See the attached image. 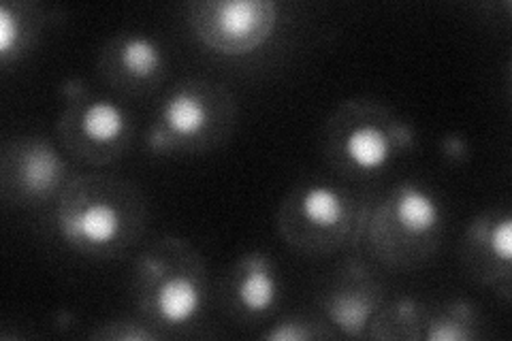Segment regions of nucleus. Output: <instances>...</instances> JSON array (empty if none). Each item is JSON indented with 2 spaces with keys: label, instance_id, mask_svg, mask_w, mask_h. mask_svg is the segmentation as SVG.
<instances>
[{
  "label": "nucleus",
  "instance_id": "obj_3",
  "mask_svg": "<svg viewBox=\"0 0 512 341\" xmlns=\"http://www.w3.org/2000/svg\"><path fill=\"white\" fill-rule=\"evenodd\" d=\"M446 216L427 186L402 180L363 201L357 248L393 269L425 265L440 248Z\"/></svg>",
  "mask_w": 512,
  "mask_h": 341
},
{
  "label": "nucleus",
  "instance_id": "obj_5",
  "mask_svg": "<svg viewBox=\"0 0 512 341\" xmlns=\"http://www.w3.org/2000/svg\"><path fill=\"white\" fill-rule=\"evenodd\" d=\"M235 122L237 103L227 86L188 77L160 103L146 145L156 154H207L229 141Z\"/></svg>",
  "mask_w": 512,
  "mask_h": 341
},
{
  "label": "nucleus",
  "instance_id": "obj_11",
  "mask_svg": "<svg viewBox=\"0 0 512 341\" xmlns=\"http://www.w3.org/2000/svg\"><path fill=\"white\" fill-rule=\"evenodd\" d=\"M461 263L478 284L510 299L512 290V214L508 207H489L468 224L461 241Z\"/></svg>",
  "mask_w": 512,
  "mask_h": 341
},
{
  "label": "nucleus",
  "instance_id": "obj_1",
  "mask_svg": "<svg viewBox=\"0 0 512 341\" xmlns=\"http://www.w3.org/2000/svg\"><path fill=\"white\" fill-rule=\"evenodd\" d=\"M146 226V197L137 184L118 175H75L56 199L60 237L88 258L114 261L124 256L137 246Z\"/></svg>",
  "mask_w": 512,
  "mask_h": 341
},
{
  "label": "nucleus",
  "instance_id": "obj_2",
  "mask_svg": "<svg viewBox=\"0 0 512 341\" xmlns=\"http://www.w3.org/2000/svg\"><path fill=\"white\" fill-rule=\"evenodd\" d=\"M131 295L137 314L165 337L188 333L210 303V275L201 252L180 237H160L133 265Z\"/></svg>",
  "mask_w": 512,
  "mask_h": 341
},
{
  "label": "nucleus",
  "instance_id": "obj_10",
  "mask_svg": "<svg viewBox=\"0 0 512 341\" xmlns=\"http://www.w3.org/2000/svg\"><path fill=\"white\" fill-rule=\"evenodd\" d=\"M384 303L387 286L370 265L357 258H348L335 269L318 295V310L329 327L338 335L359 339H365Z\"/></svg>",
  "mask_w": 512,
  "mask_h": 341
},
{
  "label": "nucleus",
  "instance_id": "obj_14",
  "mask_svg": "<svg viewBox=\"0 0 512 341\" xmlns=\"http://www.w3.org/2000/svg\"><path fill=\"white\" fill-rule=\"evenodd\" d=\"M50 22V11L30 0H7L0 5V60L5 67L24 58Z\"/></svg>",
  "mask_w": 512,
  "mask_h": 341
},
{
  "label": "nucleus",
  "instance_id": "obj_7",
  "mask_svg": "<svg viewBox=\"0 0 512 341\" xmlns=\"http://www.w3.org/2000/svg\"><path fill=\"white\" fill-rule=\"evenodd\" d=\"M62 111L56 133L64 152L92 167L120 160L133 143L135 126L111 99L96 94L84 79H69L60 88Z\"/></svg>",
  "mask_w": 512,
  "mask_h": 341
},
{
  "label": "nucleus",
  "instance_id": "obj_18",
  "mask_svg": "<svg viewBox=\"0 0 512 341\" xmlns=\"http://www.w3.org/2000/svg\"><path fill=\"white\" fill-rule=\"evenodd\" d=\"M90 339L101 341H152V339H167L158 329H154L150 322L143 320L139 314L137 318L122 316L96 324L88 333Z\"/></svg>",
  "mask_w": 512,
  "mask_h": 341
},
{
  "label": "nucleus",
  "instance_id": "obj_13",
  "mask_svg": "<svg viewBox=\"0 0 512 341\" xmlns=\"http://www.w3.org/2000/svg\"><path fill=\"white\" fill-rule=\"evenodd\" d=\"M282 295L278 265L267 252H248L229 267L220 286L222 307L233 320L254 324L278 307Z\"/></svg>",
  "mask_w": 512,
  "mask_h": 341
},
{
  "label": "nucleus",
  "instance_id": "obj_17",
  "mask_svg": "<svg viewBox=\"0 0 512 341\" xmlns=\"http://www.w3.org/2000/svg\"><path fill=\"white\" fill-rule=\"evenodd\" d=\"M263 339H274V341H312V339H335V333L325 318H314V316H303L293 314L278 320L276 324L261 335Z\"/></svg>",
  "mask_w": 512,
  "mask_h": 341
},
{
  "label": "nucleus",
  "instance_id": "obj_15",
  "mask_svg": "<svg viewBox=\"0 0 512 341\" xmlns=\"http://www.w3.org/2000/svg\"><path fill=\"white\" fill-rule=\"evenodd\" d=\"M483 327V316L470 301L425 303L421 341H474L483 337Z\"/></svg>",
  "mask_w": 512,
  "mask_h": 341
},
{
  "label": "nucleus",
  "instance_id": "obj_9",
  "mask_svg": "<svg viewBox=\"0 0 512 341\" xmlns=\"http://www.w3.org/2000/svg\"><path fill=\"white\" fill-rule=\"evenodd\" d=\"M67 160L45 137L5 141L0 152V192L7 205L32 207L58 199L69 184Z\"/></svg>",
  "mask_w": 512,
  "mask_h": 341
},
{
  "label": "nucleus",
  "instance_id": "obj_8",
  "mask_svg": "<svg viewBox=\"0 0 512 341\" xmlns=\"http://www.w3.org/2000/svg\"><path fill=\"white\" fill-rule=\"evenodd\" d=\"M280 20L274 0H197L188 22L199 41L224 56H242L261 47Z\"/></svg>",
  "mask_w": 512,
  "mask_h": 341
},
{
  "label": "nucleus",
  "instance_id": "obj_16",
  "mask_svg": "<svg viewBox=\"0 0 512 341\" xmlns=\"http://www.w3.org/2000/svg\"><path fill=\"white\" fill-rule=\"evenodd\" d=\"M423 301L410 297L384 303L374 316L365 339H393V341H421Z\"/></svg>",
  "mask_w": 512,
  "mask_h": 341
},
{
  "label": "nucleus",
  "instance_id": "obj_4",
  "mask_svg": "<svg viewBox=\"0 0 512 341\" xmlns=\"http://www.w3.org/2000/svg\"><path fill=\"white\" fill-rule=\"evenodd\" d=\"M416 143L414 128L389 105L348 99L331 111L323 128V154L329 165L357 180L387 171Z\"/></svg>",
  "mask_w": 512,
  "mask_h": 341
},
{
  "label": "nucleus",
  "instance_id": "obj_12",
  "mask_svg": "<svg viewBox=\"0 0 512 341\" xmlns=\"http://www.w3.org/2000/svg\"><path fill=\"white\" fill-rule=\"evenodd\" d=\"M96 71L114 90L150 94L163 84L167 56L154 37L137 30H122L103 43L96 56Z\"/></svg>",
  "mask_w": 512,
  "mask_h": 341
},
{
  "label": "nucleus",
  "instance_id": "obj_6",
  "mask_svg": "<svg viewBox=\"0 0 512 341\" xmlns=\"http://www.w3.org/2000/svg\"><path fill=\"white\" fill-rule=\"evenodd\" d=\"M363 201L331 182H299L276 211L278 231L288 246L308 256L357 248Z\"/></svg>",
  "mask_w": 512,
  "mask_h": 341
}]
</instances>
